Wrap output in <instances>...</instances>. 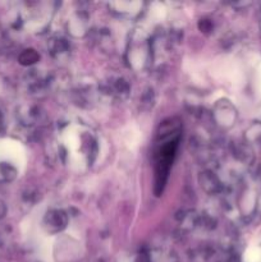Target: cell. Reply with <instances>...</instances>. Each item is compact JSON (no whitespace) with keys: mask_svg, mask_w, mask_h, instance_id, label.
Segmentation results:
<instances>
[{"mask_svg":"<svg viewBox=\"0 0 261 262\" xmlns=\"http://www.w3.org/2000/svg\"><path fill=\"white\" fill-rule=\"evenodd\" d=\"M19 60L20 63L26 64V66H27V64H33L38 60V55L35 50H26L25 53L20 55Z\"/></svg>","mask_w":261,"mask_h":262,"instance_id":"cell-1","label":"cell"}]
</instances>
